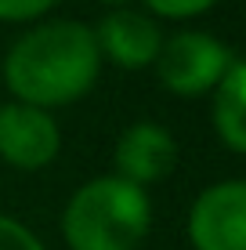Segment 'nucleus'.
<instances>
[{"instance_id": "1", "label": "nucleus", "mask_w": 246, "mask_h": 250, "mask_svg": "<svg viewBox=\"0 0 246 250\" xmlns=\"http://www.w3.org/2000/svg\"><path fill=\"white\" fill-rule=\"evenodd\" d=\"M101 55L91 25L55 19L33 25L11 44L4 58V83L15 102L37 109H62L80 102L98 83Z\"/></svg>"}, {"instance_id": "2", "label": "nucleus", "mask_w": 246, "mask_h": 250, "mask_svg": "<svg viewBox=\"0 0 246 250\" xmlns=\"http://www.w3.org/2000/svg\"><path fill=\"white\" fill-rule=\"evenodd\" d=\"M152 225V203L141 185L120 174H101L76 188L62 214L69 250H138Z\"/></svg>"}, {"instance_id": "3", "label": "nucleus", "mask_w": 246, "mask_h": 250, "mask_svg": "<svg viewBox=\"0 0 246 250\" xmlns=\"http://www.w3.org/2000/svg\"><path fill=\"white\" fill-rule=\"evenodd\" d=\"M235 62V51L221 44L217 37L199 29L174 33L170 40H163L156 55V73L170 94L177 98H199L217 87V80L228 73V65Z\"/></svg>"}, {"instance_id": "4", "label": "nucleus", "mask_w": 246, "mask_h": 250, "mask_svg": "<svg viewBox=\"0 0 246 250\" xmlns=\"http://www.w3.org/2000/svg\"><path fill=\"white\" fill-rule=\"evenodd\" d=\"M196 250H246V185L239 178L203 188L189 214Z\"/></svg>"}, {"instance_id": "5", "label": "nucleus", "mask_w": 246, "mask_h": 250, "mask_svg": "<svg viewBox=\"0 0 246 250\" xmlns=\"http://www.w3.org/2000/svg\"><path fill=\"white\" fill-rule=\"evenodd\" d=\"M62 149V131L47 109L7 102L0 105V160L19 170H40Z\"/></svg>"}, {"instance_id": "6", "label": "nucleus", "mask_w": 246, "mask_h": 250, "mask_svg": "<svg viewBox=\"0 0 246 250\" xmlns=\"http://www.w3.org/2000/svg\"><path fill=\"white\" fill-rule=\"evenodd\" d=\"M101 62H113L120 69H145L156 62L163 47L159 22L134 7H113L98 25H91Z\"/></svg>"}, {"instance_id": "7", "label": "nucleus", "mask_w": 246, "mask_h": 250, "mask_svg": "<svg viewBox=\"0 0 246 250\" xmlns=\"http://www.w3.org/2000/svg\"><path fill=\"white\" fill-rule=\"evenodd\" d=\"M116 163V174L127 178L134 185H152V182H163L167 174L174 170L177 163V142L167 127L159 124H131L116 142L113 152Z\"/></svg>"}, {"instance_id": "8", "label": "nucleus", "mask_w": 246, "mask_h": 250, "mask_svg": "<svg viewBox=\"0 0 246 250\" xmlns=\"http://www.w3.org/2000/svg\"><path fill=\"white\" fill-rule=\"evenodd\" d=\"M214 94V131L228 152H246V65L235 58L217 80Z\"/></svg>"}, {"instance_id": "9", "label": "nucleus", "mask_w": 246, "mask_h": 250, "mask_svg": "<svg viewBox=\"0 0 246 250\" xmlns=\"http://www.w3.org/2000/svg\"><path fill=\"white\" fill-rule=\"evenodd\" d=\"M217 0H145L149 15L152 19H170V22H181V19H196V15L210 11Z\"/></svg>"}, {"instance_id": "10", "label": "nucleus", "mask_w": 246, "mask_h": 250, "mask_svg": "<svg viewBox=\"0 0 246 250\" xmlns=\"http://www.w3.org/2000/svg\"><path fill=\"white\" fill-rule=\"evenodd\" d=\"M0 250H44V243H40L37 232L25 229L22 221L0 214Z\"/></svg>"}, {"instance_id": "11", "label": "nucleus", "mask_w": 246, "mask_h": 250, "mask_svg": "<svg viewBox=\"0 0 246 250\" xmlns=\"http://www.w3.org/2000/svg\"><path fill=\"white\" fill-rule=\"evenodd\" d=\"M58 0H0V22H37Z\"/></svg>"}, {"instance_id": "12", "label": "nucleus", "mask_w": 246, "mask_h": 250, "mask_svg": "<svg viewBox=\"0 0 246 250\" xmlns=\"http://www.w3.org/2000/svg\"><path fill=\"white\" fill-rule=\"evenodd\" d=\"M98 4H105V7H127L131 0H98Z\"/></svg>"}]
</instances>
